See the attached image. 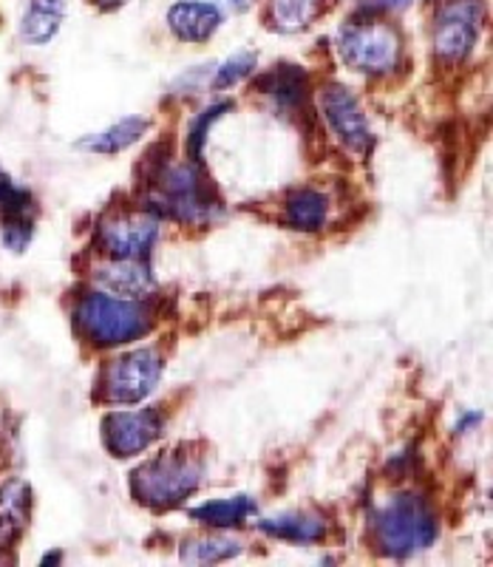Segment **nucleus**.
Listing matches in <instances>:
<instances>
[{
	"mask_svg": "<svg viewBox=\"0 0 493 567\" xmlns=\"http://www.w3.org/2000/svg\"><path fill=\"white\" fill-rule=\"evenodd\" d=\"M151 207L187 225H213L225 216V207L213 194L210 182L193 162H176L156 174Z\"/></svg>",
	"mask_w": 493,
	"mask_h": 567,
	"instance_id": "nucleus-1",
	"label": "nucleus"
},
{
	"mask_svg": "<svg viewBox=\"0 0 493 567\" xmlns=\"http://www.w3.org/2000/svg\"><path fill=\"white\" fill-rule=\"evenodd\" d=\"M436 539V514L423 496L398 494L374 514V542L386 556L405 559L431 548Z\"/></svg>",
	"mask_w": 493,
	"mask_h": 567,
	"instance_id": "nucleus-2",
	"label": "nucleus"
},
{
	"mask_svg": "<svg viewBox=\"0 0 493 567\" xmlns=\"http://www.w3.org/2000/svg\"><path fill=\"white\" fill-rule=\"evenodd\" d=\"M74 323L94 347H122L151 332V316L136 298L89 292L80 298Z\"/></svg>",
	"mask_w": 493,
	"mask_h": 567,
	"instance_id": "nucleus-3",
	"label": "nucleus"
},
{
	"mask_svg": "<svg viewBox=\"0 0 493 567\" xmlns=\"http://www.w3.org/2000/svg\"><path fill=\"white\" fill-rule=\"evenodd\" d=\"M202 463L185 449H174L160 457L147 460L131 477V488L140 503L151 508H176L199 488Z\"/></svg>",
	"mask_w": 493,
	"mask_h": 567,
	"instance_id": "nucleus-4",
	"label": "nucleus"
},
{
	"mask_svg": "<svg viewBox=\"0 0 493 567\" xmlns=\"http://www.w3.org/2000/svg\"><path fill=\"white\" fill-rule=\"evenodd\" d=\"M338 52L349 69L378 78V74L394 71V65L400 63L403 43L391 23H383L378 18H358L340 29Z\"/></svg>",
	"mask_w": 493,
	"mask_h": 567,
	"instance_id": "nucleus-5",
	"label": "nucleus"
},
{
	"mask_svg": "<svg viewBox=\"0 0 493 567\" xmlns=\"http://www.w3.org/2000/svg\"><path fill=\"white\" fill-rule=\"evenodd\" d=\"M485 3L482 0H442L434 14V54L445 63H462L480 40Z\"/></svg>",
	"mask_w": 493,
	"mask_h": 567,
	"instance_id": "nucleus-6",
	"label": "nucleus"
},
{
	"mask_svg": "<svg viewBox=\"0 0 493 567\" xmlns=\"http://www.w3.org/2000/svg\"><path fill=\"white\" fill-rule=\"evenodd\" d=\"M162 367L165 361L156 349H136V352L122 354L103 372V386H100L103 398L120 406L142 403L160 383Z\"/></svg>",
	"mask_w": 493,
	"mask_h": 567,
	"instance_id": "nucleus-7",
	"label": "nucleus"
},
{
	"mask_svg": "<svg viewBox=\"0 0 493 567\" xmlns=\"http://www.w3.org/2000/svg\"><path fill=\"white\" fill-rule=\"evenodd\" d=\"M320 111H323V120H327L329 131H332L335 140H338L343 148L352 151V154L358 156H366L372 151V125H369L358 97H355L347 85L332 83L320 91Z\"/></svg>",
	"mask_w": 493,
	"mask_h": 567,
	"instance_id": "nucleus-8",
	"label": "nucleus"
},
{
	"mask_svg": "<svg viewBox=\"0 0 493 567\" xmlns=\"http://www.w3.org/2000/svg\"><path fill=\"white\" fill-rule=\"evenodd\" d=\"M160 236V221L147 213H114L100 221L96 239L109 258H145Z\"/></svg>",
	"mask_w": 493,
	"mask_h": 567,
	"instance_id": "nucleus-9",
	"label": "nucleus"
},
{
	"mask_svg": "<svg viewBox=\"0 0 493 567\" xmlns=\"http://www.w3.org/2000/svg\"><path fill=\"white\" fill-rule=\"evenodd\" d=\"M165 420L156 409L142 412H114L103 423V440L114 457H136L160 440Z\"/></svg>",
	"mask_w": 493,
	"mask_h": 567,
	"instance_id": "nucleus-10",
	"label": "nucleus"
},
{
	"mask_svg": "<svg viewBox=\"0 0 493 567\" xmlns=\"http://www.w3.org/2000/svg\"><path fill=\"white\" fill-rule=\"evenodd\" d=\"M0 225L3 245L12 252H23L34 236V199L27 187L9 179L0 171Z\"/></svg>",
	"mask_w": 493,
	"mask_h": 567,
	"instance_id": "nucleus-11",
	"label": "nucleus"
},
{
	"mask_svg": "<svg viewBox=\"0 0 493 567\" xmlns=\"http://www.w3.org/2000/svg\"><path fill=\"white\" fill-rule=\"evenodd\" d=\"M167 27L185 43H207L222 27V9L216 3L185 0L167 12Z\"/></svg>",
	"mask_w": 493,
	"mask_h": 567,
	"instance_id": "nucleus-12",
	"label": "nucleus"
},
{
	"mask_svg": "<svg viewBox=\"0 0 493 567\" xmlns=\"http://www.w3.org/2000/svg\"><path fill=\"white\" fill-rule=\"evenodd\" d=\"M94 278L100 287L122 298H142L154 290V276L142 258H111L109 265L96 267Z\"/></svg>",
	"mask_w": 493,
	"mask_h": 567,
	"instance_id": "nucleus-13",
	"label": "nucleus"
},
{
	"mask_svg": "<svg viewBox=\"0 0 493 567\" xmlns=\"http://www.w3.org/2000/svg\"><path fill=\"white\" fill-rule=\"evenodd\" d=\"M29 508H32V491L23 480H9L0 488V548H9L20 539L29 523Z\"/></svg>",
	"mask_w": 493,
	"mask_h": 567,
	"instance_id": "nucleus-14",
	"label": "nucleus"
},
{
	"mask_svg": "<svg viewBox=\"0 0 493 567\" xmlns=\"http://www.w3.org/2000/svg\"><path fill=\"white\" fill-rule=\"evenodd\" d=\"M256 85L278 109L295 111L304 109V103H307V74L298 65H276L269 74L258 78Z\"/></svg>",
	"mask_w": 493,
	"mask_h": 567,
	"instance_id": "nucleus-15",
	"label": "nucleus"
},
{
	"mask_svg": "<svg viewBox=\"0 0 493 567\" xmlns=\"http://www.w3.org/2000/svg\"><path fill=\"white\" fill-rule=\"evenodd\" d=\"M258 530H264L273 539L292 542V545H312L327 536V523L320 516L312 514H298V511H289V514L269 516L258 523Z\"/></svg>",
	"mask_w": 493,
	"mask_h": 567,
	"instance_id": "nucleus-16",
	"label": "nucleus"
},
{
	"mask_svg": "<svg viewBox=\"0 0 493 567\" xmlns=\"http://www.w3.org/2000/svg\"><path fill=\"white\" fill-rule=\"evenodd\" d=\"M147 128H151V123H147L145 116H125V120L114 123L111 128L80 140L78 148L91 151V154H120V151H129L131 145H136Z\"/></svg>",
	"mask_w": 493,
	"mask_h": 567,
	"instance_id": "nucleus-17",
	"label": "nucleus"
},
{
	"mask_svg": "<svg viewBox=\"0 0 493 567\" xmlns=\"http://www.w3.org/2000/svg\"><path fill=\"white\" fill-rule=\"evenodd\" d=\"M65 18V0H29V9L20 23V34L32 45H45L60 32Z\"/></svg>",
	"mask_w": 493,
	"mask_h": 567,
	"instance_id": "nucleus-18",
	"label": "nucleus"
},
{
	"mask_svg": "<svg viewBox=\"0 0 493 567\" xmlns=\"http://www.w3.org/2000/svg\"><path fill=\"white\" fill-rule=\"evenodd\" d=\"M256 514V499L253 496H227V499H213V503L193 508L191 516L196 523L207 525V528H238L250 516Z\"/></svg>",
	"mask_w": 493,
	"mask_h": 567,
	"instance_id": "nucleus-19",
	"label": "nucleus"
},
{
	"mask_svg": "<svg viewBox=\"0 0 493 567\" xmlns=\"http://www.w3.org/2000/svg\"><path fill=\"white\" fill-rule=\"evenodd\" d=\"M329 199L312 187H298L287 199V225L295 230L315 233L327 225Z\"/></svg>",
	"mask_w": 493,
	"mask_h": 567,
	"instance_id": "nucleus-20",
	"label": "nucleus"
},
{
	"mask_svg": "<svg viewBox=\"0 0 493 567\" xmlns=\"http://www.w3.org/2000/svg\"><path fill=\"white\" fill-rule=\"evenodd\" d=\"M242 554V542L227 539V536H210V539H191L182 548V559L193 565H216Z\"/></svg>",
	"mask_w": 493,
	"mask_h": 567,
	"instance_id": "nucleus-21",
	"label": "nucleus"
},
{
	"mask_svg": "<svg viewBox=\"0 0 493 567\" xmlns=\"http://www.w3.org/2000/svg\"><path fill=\"white\" fill-rule=\"evenodd\" d=\"M320 0H273V27L278 32H301L318 14Z\"/></svg>",
	"mask_w": 493,
	"mask_h": 567,
	"instance_id": "nucleus-22",
	"label": "nucleus"
},
{
	"mask_svg": "<svg viewBox=\"0 0 493 567\" xmlns=\"http://www.w3.org/2000/svg\"><path fill=\"white\" fill-rule=\"evenodd\" d=\"M216 74H213V85L216 89H230V85H238L244 78H250L253 69H256V54L250 52H238L233 54L230 60H225L222 65H213Z\"/></svg>",
	"mask_w": 493,
	"mask_h": 567,
	"instance_id": "nucleus-23",
	"label": "nucleus"
},
{
	"mask_svg": "<svg viewBox=\"0 0 493 567\" xmlns=\"http://www.w3.org/2000/svg\"><path fill=\"white\" fill-rule=\"evenodd\" d=\"M225 111H230V103L213 105V109L202 111V114L193 120L191 131H187V151H191L193 159H199V156H202V148H205V140H207V131L213 128V123H218V120H222V114H225Z\"/></svg>",
	"mask_w": 493,
	"mask_h": 567,
	"instance_id": "nucleus-24",
	"label": "nucleus"
},
{
	"mask_svg": "<svg viewBox=\"0 0 493 567\" xmlns=\"http://www.w3.org/2000/svg\"><path fill=\"white\" fill-rule=\"evenodd\" d=\"M366 7L374 12H398V9L409 7V0H366Z\"/></svg>",
	"mask_w": 493,
	"mask_h": 567,
	"instance_id": "nucleus-25",
	"label": "nucleus"
},
{
	"mask_svg": "<svg viewBox=\"0 0 493 567\" xmlns=\"http://www.w3.org/2000/svg\"><path fill=\"white\" fill-rule=\"evenodd\" d=\"M230 12H247L253 7V0H222Z\"/></svg>",
	"mask_w": 493,
	"mask_h": 567,
	"instance_id": "nucleus-26",
	"label": "nucleus"
},
{
	"mask_svg": "<svg viewBox=\"0 0 493 567\" xmlns=\"http://www.w3.org/2000/svg\"><path fill=\"white\" fill-rule=\"evenodd\" d=\"M91 3H96L100 9H116V7H122L125 0H91Z\"/></svg>",
	"mask_w": 493,
	"mask_h": 567,
	"instance_id": "nucleus-27",
	"label": "nucleus"
}]
</instances>
